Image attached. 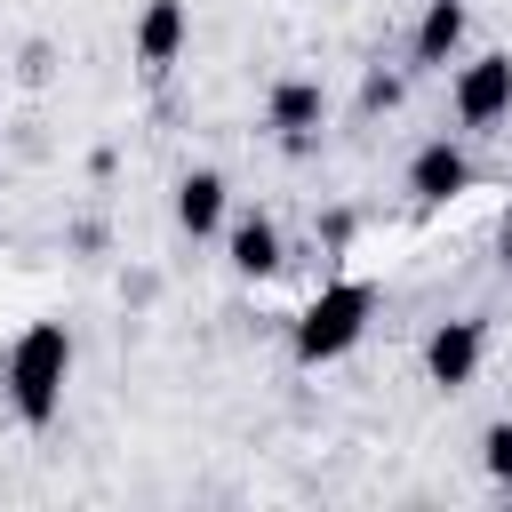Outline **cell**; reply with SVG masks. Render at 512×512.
<instances>
[{"instance_id":"1","label":"cell","mask_w":512,"mask_h":512,"mask_svg":"<svg viewBox=\"0 0 512 512\" xmlns=\"http://www.w3.org/2000/svg\"><path fill=\"white\" fill-rule=\"evenodd\" d=\"M0 384H8V408H16L32 432L56 424V416H64V384H72V336H64L56 320H32V328L8 344Z\"/></svg>"},{"instance_id":"2","label":"cell","mask_w":512,"mask_h":512,"mask_svg":"<svg viewBox=\"0 0 512 512\" xmlns=\"http://www.w3.org/2000/svg\"><path fill=\"white\" fill-rule=\"evenodd\" d=\"M376 320V288L368 280H328L304 312H296V360L320 368V360H344Z\"/></svg>"},{"instance_id":"3","label":"cell","mask_w":512,"mask_h":512,"mask_svg":"<svg viewBox=\"0 0 512 512\" xmlns=\"http://www.w3.org/2000/svg\"><path fill=\"white\" fill-rule=\"evenodd\" d=\"M448 104H456V120H464V128H496V120H512V56H504V48H488V56L456 64Z\"/></svg>"},{"instance_id":"4","label":"cell","mask_w":512,"mask_h":512,"mask_svg":"<svg viewBox=\"0 0 512 512\" xmlns=\"http://www.w3.org/2000/svg\"><path fill=\"white\" fill-rule=\"evenodd\" d=\"M480 352H488V328H480V320H440V328L424 336V376H432L440 392H464V384L480 376Z\"/></svg>"},{"instance_id":"5","label":"cell","mask_w":512,"mask_h":512,"mask_svg":"<svg viewBox=\"0 0 512 512\" xmlns=\"http://www.w3.org/2000/svg\"><path fill=\"white\" fill-rule=\"evenodd\" d=\"M408 192H416L424 208H440V200H464V192H472V152H464L456 136H432V144H416V160H408Z\"/></svg>"},{"instance_id":"6","label":"cell","mask_w":512,"mask_h":512,"mask_svg":"<svg viewBox=\"0 0 512 512\" xmlns=\"http://www.w3.org/2000/svg\"><path fill=\"white\" fill-rule=\"evenodd\" d=\"M128 40H136V64H144V72H168V64L184 56V40H192V8H184V0H144Z\"/></svg>"},{"instance_id":"7","label":"cell","mask_w":512,"mask_h":512,"mask_svg":"<svg viewBox=\"0 0 512 512\" xmlns=\"http://www.w3.org/2000/svg\"><path fill=\"white\" fill-rule=\"evenodd\" d=\"M232 224V184L216 176V168H192L184 184H176V232L184 240H216Z\"/></svg>"},{"instance_id":"8","label":"cell","mask_w":512,"mask_h":512,"mask_svg":"<svg viewBox=\"0 0 512 512\" xmlns=\"http://www.w3.org/2000/svg\"><path fill=\"white\" fill-rule=\"evenodd\" d=\"M464 24H472V8H464V0H424V16H416V32H408V64H424V72L456 64Z\"/></svg>"},{"instance_id":"9","label":"cell","mask_w":512,"mask_h":512,"mask_svg":"<svg viewBox=\"0 0 512 512\" xmlns=\"http://www.w3.org/2000/svg\"><path fill=\"white\" fill-rule=\"evenodd\" d=\"M328 120V96H320V80H272V96H264V128H280L288 144H304L312 128Z\"/></svg>"},{"instance_id":"10","label":"cell","mask_w":512,"mask_h":512,"mask_svg":"<svg viewBox=\"0 0 512 512\" xmlns=\"http://www.w3.org/2000/svg\"><path fill=\"white\" fill-rule=\"evenodd\" d=\"M224 256H232L240 280L280 272V224H272V216H232V224H224Z\"/></svg>"},{"instance_id":"11","label":"cell","mask_w":512,"mask_h":512,"mask_svg":"<svg viewBox=\"0 0 512 512\" xmlns=\"http://www.w3.org/2000/svg\"><path fill=\"white\" fill-rule=\"evenodd\" d=\"M480 472H488V480L512 496V416H496V424L480 432Z\"/></svg>"},{"instance_id":"12","label":"cell","mask_w":512,"mask_h":512,"mask_svg":"<svg viewBox=\"0 0 512 512\" xmlns=\"http://www.w3.org/2000/svg\"><path fill=\"white\" fill-rule=\"evenodd\" d=\"M360 104H368V112H392V104H400V72H368Z\"/></svg>"},{"instance_id":"13","label":"cell","mask_w":512,"mask_h":512,"mask_svg":"<svg viewBox=\"0 0 512 512\" xmlns=\"http://www.w3.org/2000/svg\"><path fill=\"white\" fill-rule=\"evenodd\" d=\"M496 248H504V272H512V200H504V232H496Z\"/></svg>"}]
</instances>
